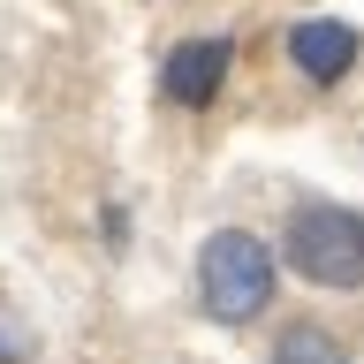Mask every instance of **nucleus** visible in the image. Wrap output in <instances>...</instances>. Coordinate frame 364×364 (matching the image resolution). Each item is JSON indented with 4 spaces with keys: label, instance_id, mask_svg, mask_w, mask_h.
Returning <instances> with one entry per match:
<instances>
[{
    "label": "nucleus",
    "instance_id": "f03ea898",
    "mask_svg": "<svg viewBox=\"0 0 364 364\" xmlns=\"http://www.w3.org/2000/svg\"><path fill=\"white\" fill-rule=\"evenodd\" d=\"M281 266L304 273L311 289L357 296L364 289V213L357 205H334V198H304L281 220Z\"/></svg>",
    "mask_w": 364,
    "mask_h": 364
},
{
    "label": "nucleus",
    "instance_id": "0eeeda50",
    "mask_svg": "<svg viewBox=\"0 0 364 364\" xmlns=\"http://www.w3.org/2000/svg\"><path fill=\"white\" fill-rule=\"evenodd\" d=\"M99 228H107V250H122V235H129V213H122V205H107V213H99Z\"/></svg>",
    "mask_w": 364,
    "mask_h": 364
},
{
    "label": "nucleus",
    "instance_id": "39448f33",
    "mask_svg": "<svg viewBox=\"0 0 364 364\" xmlns=\"http://www.w3.org/2000/svg\"><path fill=\"white\" fill-rule=\"evenodd\" d=\"M273 364H357V357H349L326 326L296 318V326H281V334H273Z\"/></svg>",
    "mask_w": 364,
    "mask_h": 364
},
{
    "label": "nucleus",
    "instance_id": "f257e3e1",
    "mask_svg": "<svg viewBox=\"0 0 364 364\" xmlns=\"http://www.w3.org/2000/svg\"><path fill=\"white\" fill-rule=\"evenodd\" d=\"M273 281H281V250L250 228H213L198 243V304L213 326H250V318L273 304Z\"/></svg>",
    "mask_w": 364,
    "mask_h": 364
},
{
    "label": "nucleus",
    "instance_id": "423d86ee",
    "mask_svg": "<svg viewBox=\"0 0 364 364\" xmlns=\"http://www.w3.org/2000/svg\"><path fill=\"white\" fill-rule=\"evenodd\" d=\"M38 357V341H31V326H23L8 304H0V364H31Z\"/></svg>",
    "mask_w": 364,
    "mask_h": 364
},
{
    "label": "nucleus",
    "instance_id": "20e7f679",
    "mask_svg": "<svg viewBox=\"0 0 364 364\" xmlns=\"http://www.w3.org/2000/svg\"><path fill=\"white\" fill-rule=\"evenodd\" d=\"M289 68L304 76V84H341V76H357V61H364V31L357 23H341V16H304V23H289Z\"/></svg>",
    "mask_w": 364,
    "mask_h": 364
},
{
    "label": "nucleus",
    "instance_id": "7ed1b4c3",
    "mask_svg": "<svg viewBox=\"0 0 364 364\" xmlns=\"http://www.w3.org/2000/svg\"><path fill=\"white\" fill-rule=\"evenodd\" d=\"M228 76H235V38L228 31H205V38H182L167 61H159V91L175 99V107H213L228 91Z\"/></svg>",
    "mask_w": 364,
    "mask_h": 364
}]
</instances>
